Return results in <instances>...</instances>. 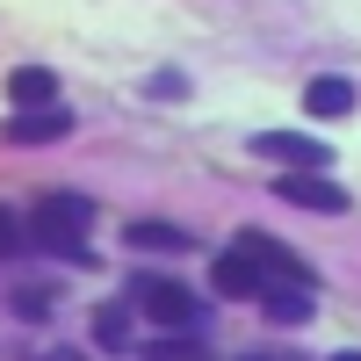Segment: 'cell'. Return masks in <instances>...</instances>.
Instances as JSON below:
<instances>
[{"mask_svg": "<svg viewBox=\"0 0 361 361\" xmlns=\"http://www.w3.org/2000/svg\"><path fill=\"white\" fill-rule=\"evenodd\" d=\"M130 311H145L152 325H166V333H188V325L202 318V296L180 289V282H166V275H137L130 282Z\"/></svg>", "mask_w": 361, "mask_h": 361, "instance_id": "1", "label": "cell"}, {"mask_svg": "<svg viewBox=\"0 0 361 361\" xmlns=\"http://www.w3.org/2000/svg\"><path fill=\"white\" fill-rule=\"evenodd\" d=\"M253 152L289 166V173H325V166H333V145L311 137V130H253Z\"/></svg>", "mask_w": 361, "mask_h": 361, "instance_id": "2", "label": "cell"}, {"mask_svg": "<svg viewBox=\"0 0 361 361\" xmlns=\"http://www.w3.org/2000/svg\"><path fill=\"white\" fill-rule=\"evenodd\" d=\"M209 289L217 296H267V267L246 246H224L217 260H209Z\"/></svg>", "mask_w": 361, "mask_h": 361, "instance_id": "3", "label": "cell"}, {"mask_svg": "<svg viewBox=\"0 0 361 361\" xmlns=\"http://www.w3.org/2000/svg\"><path fill=\"white\" fill-rule=\"evenodd\" d=\"M238 246H246V253H253L275 282H289V289H311V282H318V275H311V260H296L282 238H267V231H238Z\"/></svg>", "mask_w": 361, "mask_h": 361, "instance_id": "4", "label": "cell"}, {"mask_svg": "<svg viewBox=\"0 0 361 361\" xmlns=\"http://www.w3.org/2000/svg\"><path fill=\"white\" fill-rule=\"evenodd\" d=\"M275 195L296 202V209H318V217H340V209H347V188H340V180H318V173H289V180H275Z\"/></svg>", "mask_w": 361, "mask_h": 361, "instance_id": "5", "label": "cell"}, {"mask_svg": "<svg viewBox=\"0 0 361 361\" xmlns=\"http://www.w3.org/2000/svg\"><path fill=\"white\" fill-rule=\"evenodd\" d=\"M66 130H73V109L44 102V109H22V116H15V123L0 130V137H8V145H58Z\"/></svg>", "mask_w": 361, "mask_h": 361, "instance_id": "6", "label": "cell"}, {"mask_svg": "<svg viewBox=\"0 0 361 361\" xmlns=\"http://www.w3.org/2000/svg\"><path fill=\"white\" fill-rule=\"evenodd\" d=\"M29 238H37L44 253H58V260H73V267H94V253H87V231H73V224H58V217H44V209H29Z\"/></svg>", "mask_w": 361, "mask_h": 361, "instance_id": "7", "label": "cell"}, {"mask_svg": "<svg viewBox=\"0 0 361 361\" xmlns=\"http://www.w3.org/2000/svg\"><path fill=\"white\" fill-rule=\"evenodd\" d=\"M260 311L275 318V325H304V318L318 311V296H311V289H289V282H267V296H260Z\"/></svg>", "mask_w": 361, "mask_h": 361, "instance_id": "8", "label": "cell"}, {"mask_svg": "<svg viewBox=\"0 0 361 361\" xmlns=\"http://www.w3.org/2000/svg\"><path fill=\"white\" fill-rule=\"evenodd\" d=\"M123 238H130L137 253H188V246H195V238L180 231V224H159V217H137V224H130Z\"/></svg>", "mask_w": 361, "mask_h": 361, "instance_id": "9", "label": "cell"}, {"mask_svg": "<svg viewBox=\"0 0 361 361\" xmlns=\"http://www.w3.org/2000/svg\"><path fill=\"white\" fill-rule=\"evenodd\" d=\"M8 94H15V109H44V102L58 94V80H51L44 66H15V73H8Z\"/></svg>", "mask_w": 361, "mask_h": 361, "instance_id": "10", "label": "cell"}, {"mask_svg": "<svg viewBox=\"0 0 361 361\" xmlns=\"http://www.w3.org/2000/svg\"><path fill=\"white\" fill-rule=\"evenodd\" d=\"M304 109H311V116H347V109H354V87L325 73V80H311V87H304Z\"/></svg>", "mask_w": 361, "mask_h": 361, "instance_id": "11", "label": "cell"}, {"mask_svg": "<svg viewBox=\"0 0 361 361\" xmlns=\"http://www.w3.org/2000/svg\"><path fill=\"white\" fill-rule=\"evenodd\" d=\"M94 340H102V354H130V311L123 304H102L94 311Z\"/></svg>", "mask_w": 361, "mask_h": 361, "instance_id": "12", "label": "cell"}, {"mask_svg": "<svg viewBox=\"0 0 361 361\" xmlns=\"http://www.w3.org/2000/svg\"><path fill=\"white\" fill-rule=\"evenodd\" d=\"M37 209H44V217H58V224H73V231L94 224V202H87V195H44Z\"/></svg>", "mask_w": 361, "mask_h": 361, "instance_id": "13", "label": "cell"}, {"mask_svg": "<svg viewBox=\"0 0 361 361\" xmlns=\"http://www.w3.org/2000/svg\"><path fill=\"white\" fill-rule=\"evenodd\" d=\"M44 311H51V289H44V282L15 289V318H44Z\"/></svg>", "mask_w": 361, "mask_h": 361, "instance_id": "14", "label": "cell"}, {"mask_svg": "<svg viewBox=\"0 0 361 361\" xmlns=\"http://www.w3.org/2000/svg\"><path fill=\"white\" fill-rule=\"evenodd\" d=\"M145 354H152V361H202V347H195V340H180V333L159 340V347H145Z\"/></svg>", "mask_w": 361, "mask_h": 361, "instance_id": "15", "label": "cell"}, {"mask_svg": "<svg viewBox=\"0 0 361 361\" xmlns=\"http://www.w3.org/2000/svg\"><path fill=\"white\" fill-rule=\"evenodd\" d=\"M22 238H29V224L15 217V209H8V202H0V260H8V253L22 246Z\"/></svg>", "mask_w": 361, "mask_h": 361, "instance_id": "16", "label": "cell"}, {"mask_svg": "<svg viewBox=\"0 0 361 361\" xmlns=\"http://www.w3.org/2000/svg\"><path fill=\"white\" fill-rule=\"evenodd\" d=\"M152 94L159 102H180V94H188V73H152Z\"/></svg>", "mask_w": 361, "mask_h": 361, "instance_id": "17", "label": "cell"}, {"mask_svg": "<svg viewBox=\"0 0 361 361\" xmlns=\"http://www.w3.org/2000/svg\"><path fill=\"white\" fill-rule=\"evenodd\" d=\"M44 361H87V354H66V347H58V354H44Z\"/></svg>", "mask_w": 361, "mask_h": 361, "instance_id": "18", "label": "cell"}, {"mask_svg": "<svg viewBox=\"0 0 361 361\" xmlns=\"http://www.w3.org/2000/svg\"><path fill=\"white\" fill-rule=\"evenodd\" d=\"M333 361H361V347H340V354H333Z\"/></svg>", "mask_w": 361, "mask_h": 361, "instance_id": "19", "label": "cell"}, {"mask_svg": "<svg viewBox=\"0 0 361 361\" xmlns=\"http://www.w3.org/2000/svg\"><path fill=\"white\" fill-rule=\"evenodd\" d=\"M260 361H282V354H260Z\"/></svg>", "mask_w": 361, "mask_h": 361, "instance_id": "20", "label": "cell"}]
</instances>
